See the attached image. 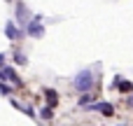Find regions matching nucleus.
<instances>
[{"mask_svg":"<svg viewBox=\"0 0 133 126\" xmlns=\"http://www.w3.org/2000/svg\"><path fill=\"white\" fill-rule=\"evenodd\" d=\"M0 91H2L5 96H9V87H5V84H0Z\"/></svg>","mask_w":133,"mask_h":126,"instance_id":"obj_10","label":"nucleus"},{"mask_svg":"<svg viewBox=\"0 0 133 126\" xmlns=\"http://www.w3.org/2000/svg\"><path fill=\"white\" fill-rule=\"evenodd\" d=\"M129 108H133V96H129Z\"/></svg>","mask_w":133,"mask_h":126,"instance_id":"obj_12","label":"nucleus"},{"mask_svg":"<svg viewBox=\"0 0 133 126\" xmlns=\"http://www.w3.org/2000/svg\"><path fill=\"white\" fill-rule=\"evenodd\" d=\"M47 101H49V105H56V101H58V96H56V91H47Z\"/></svg>","mask_w":133,"mask_h":126,"instance_id":"obj_7","label":"nucleus"},{"mask_svg":"<svg viewBox=\"0 0 133 126\" xmlns=\"http://www.w3.org/2000/svg\"><path fill=\"white\" fill-rule=\"evenodd\" d=\"M16 21H19V23H28V21H30V14H28V7H26V5H23L21 0L16 2Z\"/></svg>","mask_w":133,"mask_h":126,"instance_id":"obj_3","label":"nucleus"},{"mask_svg":"<svg viewBox=\"0 0 133 126\" xmlns=\"http://www.w3.org/2000/svg\"><path fill=\"white\" fill-rule=\"evenodd\" d=\"M26 33L30 37H42L44 35V26H42V16H35L26 23Z\"/></svg>","mask_w":133,"mask_h":126,"instance_id":"obj_2","label":"nucleus"},{"mask_svg":"<svg viewBox=\"0 0 133 126\" xmlns=\"http://www.w3.org/2000/svg\"><path fill=\"white\" fill-rule=\"evenodd\" d=\"M5 35H7L9 40H19V37H21L23 33H21V30H19V28L14 26V21H7V26H5Z\"/></svg>","mask_w":133,"mask_h":126,"instance_id":"obj_5","label":"nucleus"},{"mask_svg":"<svg viewBox=\"0 0 133 126\" xmlns=\"http://www.w3.org/2000/svg\"><path fill=\"white\" fill-rule=\"evenodd\" d=\"M94 82H96V77H94V72H91V70H82L79 75H75V79H72V87H75L77 91H82V94H87V91H91V87H94Z\"/></svg>","mask_w":133,"mask_h":126,"instance_id":"obj_1","label":"nucleus"},{"mask_svg":"<svg viewBox=\"0 0 133 126\" xmlns=\"http://www.w3.org/2000/svg\"><path fill=\"white\" fill-rule=\"evenodd\" d=\"M0 79H9V82H19L16 72L12 68H0Z\"/></svg>","mask_w":133,"mask_h":126,"instance_id":"obj_6","label":"nucleus"},{"mask_svg":"<svg viewBox=\"0 0 133 126\" xmlns=\"http://www.w3.org/2000/svg\"><path fill=\"white\" fill-rule=\"evenodd\" d=\"M14 61H16V63H21V65H23V63H26V56H23V54H16V56H14Z\"/></svg>","mask_w":133,"mask_h":126,"instance_id":"obj_8","label":"nucleus"},{"mask_svg":"<svg viewBox=\"0 0 133 126\" xmlns=\"http://www.w3.org/2000/svg\"><path fill=\"white\" fill-rule=\"evenodd\" d=\"M89 110H91V112H101V115H115V108H112L110 103H94Z\"/></svg>","mask_w":133,"mask_h":126,"instance_id":"obj_4","label":"nucleus"},{"mask_svg":"<svg viewBox=\"0 0 133 126\" xmlns=\"http://www.w3.org/2000/svg\"><path fill=\"white\" fill-rule=\"evenodd\" d=\"M42 117H44V119H51V108H44V110H42Z\"/></svg>","mask_w":133,"mask_h":126,"instance_id":"obj_9","label":"nucleus"},{"mask_svg":"<svg viewBox=\"0 0 133 126\" xmlns=\"http://www.w3.org/2000/svg\"><path fill=\"white\" fill-rule=\"evenodd\" d=\"M2 65H5V56L0 54V68H2Z\"/></svg>","mask_w":133,"mask_h":126,"instance_id":"obj_11","label":"nucleus"}]
</instances>
